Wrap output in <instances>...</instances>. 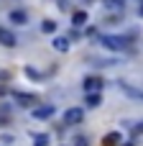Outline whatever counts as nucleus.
<instances>
[{
  "mask_svg": "<svg viewBox=\"0 0 143 146\" xmlns=\"http://www.w3.org/2000/svg\"><path fill=\"white\" fill-rule=\"evenodd\" d=\"M100 46L107 49V51H130V41L125 36H113V33H102Z\"/></svg>",
  "mask_w": 143,
  "mask_h": 146,
  "instance_id": "obj_1",
  "label": "nucleus"
},
{
  "mask_svg": "<svg viewBox=\"0 0 143 146\" xmlns=\"http://www.w3.org/2000/svg\"><path fill=\"white\" fill-rule=\"evenodd\" d=\"M102 87H105V82H102V77H97V74H87V77L82 80V90H84L87 95H97V92H102Z\"/></svg>",
  "mask_w": 143,
  "mask_h": 146,
  "instance_id": "obj_2",
  "label": "nucleus"
},
{
  "mask_svg": "<svg viewBox=\"0 0 143 146\" xmlns=\"http://www.w3.org/2000/svg\"><path fill=\"white\" fill-rule=\"evenodd\" d=\"M84 121V110L82 108H67L64 110V126H79Z\"/></svg>",
  "mask_w": 143,
  "mask_h": 146,
  "instance_id": "obj_3",
  "label": "nucleus"
},
{
  "mask_svg": "<svg viewBox=\"0 0 143 146\" xmlns=\"http://www.w3.org/2000/svg\"><path fill=\"white\" fill-rule=\"evenodd\" d=\"M54 110H56L54 105H49V103H43V105H36V108L31 110V115H33L36 121H49V118L54 115Z\"/></svg>",
  "mask_w": 143,
  "mask_h": 146,
  "instance_id": "obj_4",
  "label": "nucleus"
},
{
  "mask_svg": "<svg viewBox=\"0 0 143 146\" xmlns=\"http://www.w3.org/2000/svg\"><path fill=\"white\" fill-rule=\"evenodd\" d=\"M118 87H120V92H123V95H128L130 100H136V103H143V90L133 87V85H128V82H118Z\"/></svg>",
  "mask_w": 143,
  "mask_h": 146,
  "instance_id": "obj_5",
  "label": "nucleus"
},
{
  "mask_svg": "<svg viewBox=\"0 0 143 146\" xmlns=\"http://www.w3.org/2000/svg\"><path fill=\"white\" fill-rule=\"evenodd\" d=\"M0 44H3L5 49H15V46H18V38H15V33H13L10 28H3V26H0Z\"/></svg>",
  "mask_w": 143,
  "mask_h": 146,
  "instance_id": "obj_6",
  "label": "nucleus"
},
{
  "mask_svg": "<svg viewBox=\"0 0 143 146\" xmlns=\"http://www.w3.org/2000/svg\"><path fill=\"white\" fill-rule=\"evenodd\" d=\"M13 100L20 105V108H31V105H36V95H28V92H13Z\"/></svg>",
  "mask_w": 143,
  "mask_h": 146,
  "instance_id": "obj_7",
  "label": "nucleus"
},
{
  "mask_svg": "<svg viewBox=\"0 0 143 146\" xmlns=\"http://www.w3.org/2000/svg\"><path fill=\"white\" fill-rule=\"evenodd\" d=\"M8 18H10V23H15V26L28 23V13H26V10H10V13H8Z\"/></svg>",
  "mask_w": 143,
  "mask_h": 146,
  "instance_id": "obj_8",
  "label": "nucleus"
},
{
  "mask_svg": "<svg viewBox=\"0 0 143 146\" xmlns=\"http://www.w3.org/2000/svg\"><path fill=\"white\" fill-rule=\"evenodd\" d=\"M84 23H87V10H77V13L72 15V26L79 28V26H84Z\"/></svg>",
  "mask_w": 143,
  "mask_h": 146,
  "instance_id": "obj_9",
  "label": "nucleus"
},
{
  "mask_svg": "<svg viewBox=\"0 0 143 146\" xmlns=\"http://www.w3.org/2000/svg\"><path fill=\"white\" fill-rule=\"evenodd\" d=\"M54 49L61 51V54L69 51V38H67V36H56V38H54Z\"/></svg>",
  "mask_w": 143,
  "mask_h": 146,
  "instance_id": "obj_10",
  "label": "nucleus"
},
{
  "mask_svg": "<svg viewBox=\"0 0 143 146\" xmlns=\"http://www.w3.org/2000/svg\"><path fill=\"white\" fill-rule=\"evenodd\" d=\"M87 108H97L100 103H102V92H97V95H87Z\"/></svg>",
  "mask_w": 143,
  "mask_h": 146,
  "instance_id": "obj_11",
  "label": "nucleus"
},
{
  "mask_svg": "<svg viewBox=\"0 0 143 146\" xmlns=\"http://www.w3.org/2000/svg\"><path fill=\"white\" fill-rule=\"evenodd\" d=\"M41 31H43V33H54V31H56V23H54L51 18H46V21H41Z\"/></svg>",
  "mask_w": 143,
  "mask_h": 146,
  "instance_id": "obj_12",
  "label": "nucleus"
},
{
  "mask_svg": "<svg viewBox=\"0 0 143 146\" xmlns=\"http://www.w3.org/2000/svg\"><path fill=\"white\" fill-rule=\"evenodd\" d=\"M102 3H105L110 10H123V8H125V0H102Z\"/></svg>",
  "mask_w": 143,
  "mask_h": 146,
  "instance_id": "obj_13",
  "label": "nucleus"
},
{
  "mask_svg": "<svg viewBox=\"0 0 143 146\" xmlns=\"http://www.w3.org/2000/svg\"><path fill=\"white\" fill-rule=\"evenodd\" d=\"M26 77H28V80H33V82H38V80H41L43 74H38V72H36L33 67H26Z\"/></svg>",
  "mask_w": 143,
  "mask_h": 146,
  "instance_id": "obj_14",
  "label": "nucleus"
},
{
  "mask_svg": "<svg viewBox=\"0 0 143 146\" xmlns=\"http://www.w3.org/2000/svg\"><path fill=\"white\" fill-rule=\"evenodd\" d=\"M33 146H49V136H46V133L33 136Z\"/></svg>",
  "mask_w": 143,
  "mask_h": 146,
  "instance_id": "obj_15",
  "label": "nucleus"
},
{
  "mask_svg": "<svg viewBox=\"0 0 143 146\" xmlns=\"http://www.w3.org/2000/svg\"><path fill=\"white\" fill-rule=\"evenodd\" d=\"M74 146H90V139L87 136H74Z\"/></svg>",
  "mask_w": 143,
  "mask_h": 146,
  "instance_id": "obj_16",
  "label": "nucleus"
},
{
  "mask_svg": "<svg viewBox=\"0 0 143 146\" xmlns=\"http://www.w3.org/2000/svg\"><path fill=\"white\" fill-rule=\"evenodd\" d=\"M143 133V121H138V123H133V136H141Z\"/></svg>",
  "mask_w": 143,
  "mask_h": 146,
  "instance_id": "obj_17",
  "label": "nucleus"
},
{
  "mask_svg": "<svg viewBox=\"0 0 143 146\" xmlns=\"http://www.w3.org/2000/svg\"><path fill=\"white\" fill-rule=\"evenodd\" d=\"M138 15L143 18V0H141V5H138Z\"/></svg>",
  "mask_w": 143,
  "mask_h": 146,
  "instance_id": "obj_18",
  "label": "nucleus"
},
{
  "mask_svg": "<svg viewBox=\"0 0 143 146\" xmlns=\"http://www.w3.org/2000/svg\"><path fill=\"white\" fill-rule=\"evenodd\" d=\"M8 77H10L8 72H0V80H8Z\"/></svg>",
  "mask_w": 143,
  "mask_h": 146,
  "instance_id": "obj_19",
  "label": "nucleus"
}]
</instances>
